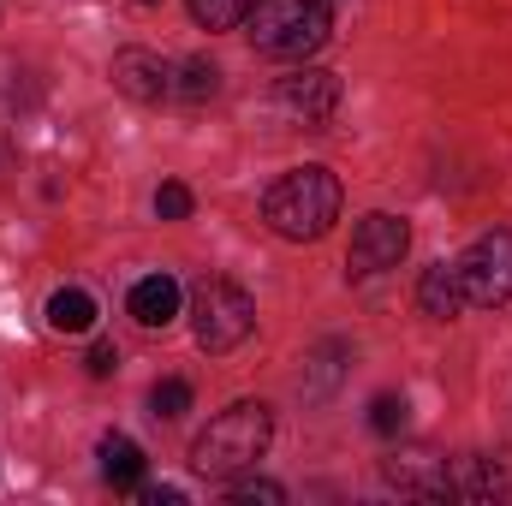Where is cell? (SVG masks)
Segmentation results:
<instances>
[{"label":"cell","instance_id":"cell-3","mask_svg":"<svg viewBox=\"0 0 512 506\" xmlns=\"http://www.w3.org/2000/svg\"><path fill=\"white\" fill-rule=\"evenodd\" d=\"M334 30V0H256L251 42L268 60H310Z\"/></svg>","mask_w":512,"mask_h":506},{"label":"cell","instance_id":"cell-10","mask_svg":"<svg viewBox=\"0 0 512 506\" xmlns=\"http://www.w3.org/2000/svg\"><path fill=\"white\" fill-rule=\"evenodd\" d=\"M417 310L429 322H453L465 310V280H459V262H429L423 280H417Z\"/></svg>","mask_w":512,"mask_h":506},{"label":"cell","instance_id":"cell-19","mask_svg":"<svg viewBox=\"0 0 512 506\" xmlns=\"http://www.w3.org/2000/svg\"><path fill=\"white\" fill-rule=\"evenodd\" d=\"M155 215H161V221H185V215H191V191H185L179 179H167V185L155 191Z\"/></svg>","mask_w":512,"mask_h":506},{"label":"cell","instance_id":"cell-4","mask_svg":"<svg viewBox=\"0 0 512 506\" xmlns=\"http://www.w3.org/2000/svg\"><path fill=\"white\" fill-rule=\"evenodd\" d=\"M251 328H256V304L239 280L209 274V280L191 292V334H197L203 352H233V346H245Z\"/></svg>","mask_w":512,"mask_h":506},{"label":"cell","instance_id":"cell-17","mask_svg":"<svg viewBox=\"0 0 512 506\" xmlns=\"http://www.w3.org/2000/svg\"><path fill=\"white\" fill-rule=\"evenodd\" d=\"M149 411H155V417H167V423H173V417H185V411H191V381H179V376L155 381V387H149Z\"/></svg>","mask_w":512,"mask_h":506},{"label":"cell","instance_id":"cell-15","mask_svg":"<svg viewBox=\"0 0 512 506\" xmlns=\"http://www.w3.org/2000/svg\"><path fill=\"white\" fill-rule=\"evenodd\" d=\"M256 12V0H191V18L203 24V30H233V24H245Z\"/></svg>","mask_w":512,"mask_h":506},{"label":"cell","instance_id":"cell-20","mask_svg":"<svg viewBox=\"0 0 512 506\" xmlns=\"http://www.w3.org/2000/svg\"><path fill=\"white\" fill-rule=\"evenodd\" d=\"M227 501H239V506L268 501V506H280V501H286V489H280V483H262V477H251V483H233V489H227Z\"/></svg>","mask_w":512,"mask_h":506},{"label":"cell","instance_id":"cell-16","mask_svg":"<svg viewBox=\"0 0 512 506\" xmlns=\"http://www.w3.org/2000/svg\"><path fill=\"white\" fill-rule=\"evenodd\" d=\"M173 90H179L185 102H209V96L221 90V66L197 54V60H185V72H179V84H173Z\"/></svg>","mask_w":512,"mask_h":506},{"label":"cell","instance_id":"cell-21","mask_svg":"<svg viewBox=\"0 0 512 506\" xmlns=\"http://www.w3.org/2000/svg\"><path fill=\"white\" fill-rule=\"evenodd\" d=\"M114 370H120V352H114L108 340H96V346H90V376H114Z\"/></svg>","mask_w":512,"mask_h":506},{"label":"cell","instance_id":"cell-1","mask_svg":"<svg viewBox=\"0 0 512 506\" xmlns=\"http://www.w3.org/2000/svg\"><path fill=\"white\" fill-rule=\"evenodd\" d=\"M262 221L280 239H292V245L322 239L340 221V179L328 167H292V173H280L268 185V197H262Z\"/></svg>","mask_w":512,"mask_h":506},{"label":"cell","instance_id":"cell-13","mask_svg":"<svg viewBox=\"0 0 512 506\" xmlns=\"http://www.w3.org/2000/svg\"><path fill=\"white\" fill-rule=\"evenodd\" d=\"M48 328H54V334H90V328H96V298H90L84 286H60V292L48 298Z\"/></svg>","mask_w":512,"mask_h":506},{"label":"cell","instance_id":"cell-18","mask_svg":"<svg viewBox=\"0 0 512 506\" xmlns=\"http://www.w3.org/2000/svg\"><path fill=\"white\" fill-rule=\"evenodd\" d=\"M370 429H376V435H399V429H405V399H399V393H376V399H370Z\"/></svg>","mask_w":512,"mask_h":506},{"label":"cell","instance_id":"cell-7","mask_svg":"<svg viewBox=\"0 0 512 506\" xmlns=\"http://www.w3.org/2000/svg\"><path fill=\"white\" fill-rule=\"evenodd\" d=\"M274 108H280L286 120H298V126H322V120H334V108H340V78L322 72V66H298L292 78L274 84Z\"/></svg>","mask_w":512,"mask_h":506},{"label":"cell","instance_id":"cell-22","mask_svg":"<svg viewBox=\"0 0 512 506\" xmlns=\"http://www.w3.org/2000/svg\"><path fill=\"white\" fill-rule=\"evenodd\" d=\"M149 501H155V506H179V501H185V489H149Z\"/></svg>","mask_w":512,"mask_h":506},{"label":"cell","instance_id":"cell-12","mask_svg":"<svg viewBox=\"0 0 512 506\" xmlns=\"http://www.w3.org/2000/svg\"><path fill=\"white\" fill-rule=\"evenodd\" d=\"M453 495H465V501H507L512 471L501 465V459H483V453L453 459Z\"/></svg>","mask_w":512,"mask_h":506},{"label":"cell","instance_id":"cell-5","mask_svg":"<svg viewBox=\"0 0 512 506\" xmlns=\"http://www.w3.org/2000/svg\"><path fill=\"white\" fill-rule=\"evenodd\" d=\"M459 280H465V304L477 310H501L512 304V233L495 227V233H477L465 256H459Z\"/></svg>","mask_w":512,"mask_h":506},{"label":"cell","instance_id":"cell-11","mask_svg":"<svg viewBox=\"0 0 512 506\" xmlns=\"http://www.w3.org/2000/svg\"><path fill=\"white\" fill-rule=\"evenodd\" d=\"M179 304H185V292H179L173 274H143V280L131 286V298H126V310L143 322V328H167V322L179 316Z\"/></svg>","mask_w":512,"mask_h":506},{"label":"cell","instance_id":"cell-8","mask_svg":"<svg viewBox=\"0 0 512 506\" xmlns=\"http://www.w3.org/2000/svg\"><path fill=\"white\" fill-rule=\"evenodd\" d=\"M114 90L120 96H131V102H161V96H173V66L161 60V54H149V48H120L114 54Z\"/></svg>","mask_w":512,"mask_h":506},{"label":"cell","instance_id":"cell-14","mask_svg":"<svg viewBox=\"0 0 512 506\" xmlns=\"http://www.w3.org/2000/svg\"><path fill=\"white\" fill-rule=\"evenodd\" d=\"M102 477L114 483V489H137L143 483V447L131 441V435H102Z\"/></svg>","mask_w":512,"mask_h":506},{"label":"cell","instance_id":"cell-2","mask_svg":"<svg viewBox=\"0 0 512 506\" xmlns=\"http://www.w3.org/2000/svg\"><path fill=\"white\" fill-rule=\"evenodd\" d=\"M268 441H274V411L262 399H239L191 441V465L203 477H239L268 453Z\"/></svg>","mask_w":512,"mask_h":506},{"label":"cell","instance_id":"cell-9","mask_svg":"<svg viewBox=\"0 0 512 506\" xmlns=\"http://www.w3.org/2000/svg\"><path fill=\"white\" fill-rule=\"evenodd\" d=\"M382 471L399 495H417V501H447L453 495V465L435 459V453H423V447L417 453H393Z\"/></svg>","mask_w":512,"mask_h":506},{"label":"cell","instance_id":"cell-6","mask_svg":"<svg viewBox=\"0 0 512 506\" xmlns=\"http://www.w3.org/2000/svg\"><path fill=\"white\" fill-rule=\"evenodd\" d=\"M411 251V227L387 209H370L358 227H352V251H346V268L364 280V274H382V268H399V256Z\"/></svg>","mask_w":512,"mask_h":506}]
</instances>
